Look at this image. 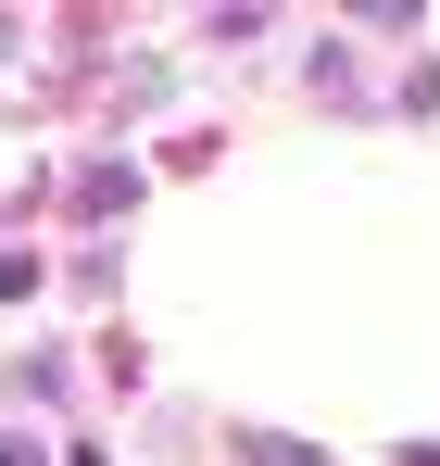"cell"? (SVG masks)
<instances>
[{
	"instance_id": "obj_1",
	"label": "cell",
	"mask_w": 440,
	"mask_h": 466,
	"mask_svg": "<svg viewBox=\"0 0 440 466\" xmlns=\"http://www.w3.org/2000/svg\"><path fill=\"white\" fill-rule=\"evenodd\" d=\"M0 466H38V454H25V441H0Z\"/></svg>"
}]
</instances>
